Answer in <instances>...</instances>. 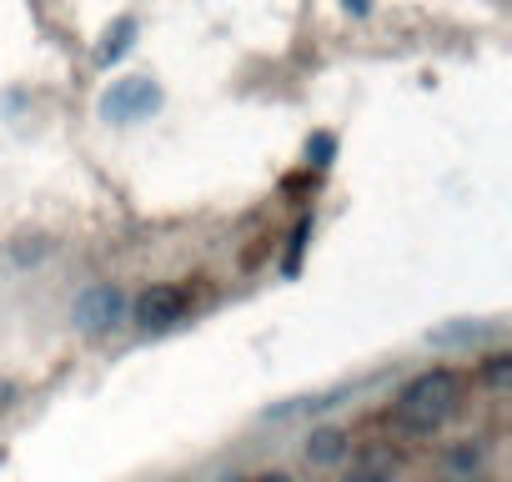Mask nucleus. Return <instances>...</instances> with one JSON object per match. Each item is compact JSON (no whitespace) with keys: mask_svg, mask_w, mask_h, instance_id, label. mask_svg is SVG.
I'll return each mask as SVG.
<instances>
[{"mask_svg":"<svg viewBox=\"0 0 512 482\" xmlns=\"http://www.w3.org/2000/svg\"><path fill=\"white\" fill-rule=\"evenodd\" d=\"M462 397H467V377L457 367H447V362L422 367L392 397V427L407 437H437L462 412Z\"/></svg>","mask_w":512,"mask_h":482,"instance_id":"obj_1","label":"nucleus"},{"mask_svg":"<svg viewBox=\"0 0 512 482\" xmlns=\"http://www.w3.org/2000/svg\"><path fill=\"white\" fill-rule=\"evenodd\" d=\"M126 317H131V297L116 282H91L71 302V322L81 337H111L126 327Z\"/></svg>","mask_w":512,"mask_h":482,"instance_id":"obj_2","label":"nucleus"},{"mask_svg":"<svg viewBox=\"0 0 512 482\" xmlns=\"http://www.w3.org/2000/svg\"><path fill=\"white\" fill-rule=\"evenodd\" d=\"M191 312H196V297H191L186 282H151V287L131 302V317H126V322H136L141 332H171V327H181Z\"/></svg>","mask_w":512,"mask_h":482,"instance_id":"obj_3","label":"nucleus"},{"mask_svg":"<svg viewBox=\"0 0 512 482\" xmlns=\"http://www.w3.org/2000/svg\"><path fill=\"white\" fill-rule=\"evenodd\" d=\"M156 106H161V86H156L151 76H121V81H111L106 96H101V121L131 126V121L151 116Z\"/></svg>","mask_w":512,"mask_h":482,"instance_id":"obj_4","label":"nucleus"},{"mask_svg":"<svg viewBox=\"0 0 512 482\" xmlns=\"http://www.w3.org/2000/svg\"><path fill=\"white\" fill-rule=\"evenodd\" d=\"M487 457H492V452H487L482 437H457V442L442 447V477H447V482H482Z\"/></svg>","mask_w":512,"mask_h":482,"instance_id":"obj_5","label":"nucleus"},{"mask_svg":"<svg viewBox=\"0 0 512 482\" xmlns=\"http://www.w3.org/2000/svg\"><path fill=\"white\" fill-rule=\"evenodd\" d=\"M302 452H307V462H312V467H337V462H347V457H352V432H347L342 422L312 427V432H307V442H302Z\"/></svg>","mask_w":512,"mask_h":482,"instance_id":"obj_6","label":"nucleus"},{"mask_svg":"<svg viewBox=\"0 0 512 482\" xmlns=\"http://www.w3.org/2000/svg\"><path fill=\"white\" fill-rule=\"evenodd\" d=\"M136 36H141V26H136V16H116V26L101 36V46H96V66H116L131 46H136Z\"/></svg>","mask_w":512,"mask_h":482,"instance_id":"obj_7","label":"nucleus"},{"mask_svg":"<svg viewBox=\"0 0 512 482\" xmlns=\"http://www.w3.org/2000/svg\"><path fill=\"white\" fill-rule=\"evenodd\" d=\"M392 477H397V467H392L387 452H362V457H352V467L342 472V482H392Z\"/></svg>","mask_w":512,"mask_h":482,"instance_id":"obj_8","label":"nucleus"},{"mask_svg":"<svg viewBox=\"0 0 512 482\" xmlns=\"http://www.w3.org/2000/svg\"><path fill=\"white\" fill-rule=\"evenodd\" d=\"M312 247V216H297V226H292V236H287V252H282V272L287 277H297L302 272V252Z\"/></svg>","mask_w":512,"mask_h":482,"instance_id":"obj_9","label":"nucleus"},{"mask_svg":"<svg viewBox=\"0 0 512 482\" xmlns=\"http://www.w3.org/2000/svg\"><path fill=\"white\" fill-rule=\"evenodd\" d=\"M507 377H512V352L497 347V352H487V357L477 362V382H482V387H502Z\"/></svg>","mask_w":512,"mask_h":482,"instance_id":"obj_10","label":"nucleus"},{"mask_svg":"<svg viewBox=\"0 0 512 482\" xmlns=\"http://www.w3.org/2000/svg\"><path fill=\"white\" fill-rule=\"evenodd\" d=\"M332 161H337V136H332V131H317V136L307 141V171H312V166L327 171Z\"/></svg>","mask_w":512,"mask_h":482,"instance_id":"obj_11","label":"nucleus"},{"mask_svg":"<svg viewBox=\"0 0 512 482\" xmlns=\"http://www.w3.org/2000/svg\"><path fill=\"white\" fill-rule=\"evenodd\" d=\"M312 181H317L312 171H297V176H287V181H282V196H302V191H307Z\"/></svg>","mask_w":512,"mask_h":482,"instance_id":"obj_12","label":"nucleus"},{"mask_svg":"<svg viewBox=\"0 0 512 482\" xmlns=\"http://www.w3.org/2000/svg\"><path fill=\"white\" fill-rule=\"evenodd\" d=\"M246 482H297L287 467H267V472H256V477H246Z\"/></svg>","mask_w":512,"mask_h":482,"instance_id":"obj_13","label":"nucleus"},{"mask_svg":"<svg viewBox=\"0 0 512 482\" xmlns=\"http://www.w3.org/2000/svg\"><path fill=\"white\" fill-rule=\"evenodd\" d=\"M342 6H347L352 16H362V11H372V0H342Z\"/></svg>","mask_w":512,"mask_h":482,"instance_id":"obj_14","label":"nucleus"},{"mask_svg":"<svg viewBox=\"0 0 512 482\" xmlns=\"http://www.w3.org/2000/svg\"><path fill=\"white\" fill-rule=\"evenodd\" d=\"M442 482H447V477H442Z\"/></svg>","mask_w":512,"mask_h":482,"instance_id":"obj_15","label":"nucleus"}]
</instances>
